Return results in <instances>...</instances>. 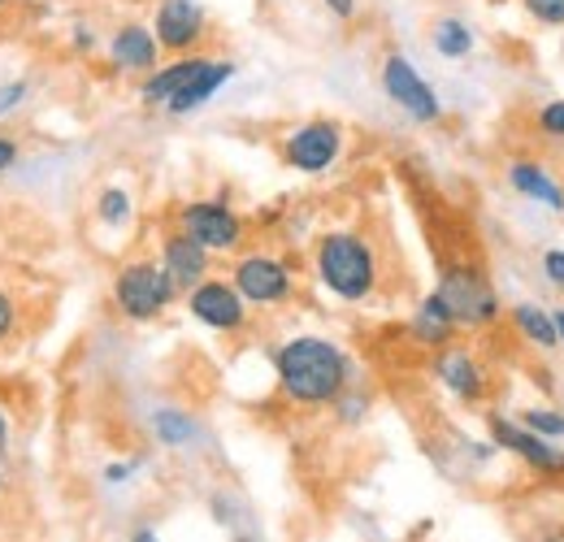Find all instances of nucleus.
<instances>
[{"instance_id": "obj_1", "label": "nucleus", "mask_w": 564, "mask_h": 542, "mask_svg": "<svg viewBox=\"0 0 564 542\" xmlns=\"http://www.w3.org/2000/svg\"><path fill=\"white\" fill-rule=\"evenodd\" d=\"M274 373L286 404L322 408L335 404L352 387V360L348 351L326 335H295L274 351Z\"/></svg>"}, {"instance_id": "obj_2", "label": "nucleus", "mask_w": 564, "mask_h": 542, "mask_svg": "<svg viewBox=\"0 0 564 542\" xmlns=\"http://www.w3.org/2000/svg\"><path fill=\"white\" fill-rule=\"evenodd\" d=\"M313 273L335 300L360 304L378 291V252L360 230H326L313 248Z\"/></svg>"}, {"instance_id": "obj_3", "label": "nucleus", "mask_w": 564, "mask_h": 542, "mask_svg": "<svg viewBox=\"0 0 564 542\" xmlns=\"http://www.w3.org/2000/svg\"><path fill=\"white\" fill-rule=\"evenodd\" d=\"M174 300H178V286L161 270V261H127L113 273V308L135 326L156 322Z\"/></svg>"}, {"instance_id": "obj_4", "label": "nucleus", "mask_w": 564, "mask_h": 542, "mask_svg": "<svg viewBox=\"0 0 564 542\" xmlns=\"http://www.w3.org/2000/svg\"><path fill=\"white\" fill-rule=\"evenodd\" d=\"M434 291L460 330H487L499 322V295H495L491 278L474 265H447Z\"/></svg>"}, {"instance_id": "obj_5", "label": "nucleus", "mask_w": 564, "mask_h": 542, "mask_svg": "<svg viewBox=\"0 0 564 542\" xmlns=\"http://www.w3.org/2000/svg\"><path fill=\"white\" fill-rule=\"evenodd\" d=\"M378 83H382L387 100H391L409 122H417V127L443 122V100H438V91L430 87V78L413 66V57L387 53L382 66H378Z\"/></svg>"}, {"instance_id": "obj_6", "label": "nucleus", "mask_w": 564, "mask_h": 542, "mask_svg": "<svg viewBox=\"0 0 564 542\" xmlns=\"http://www.w3.org/2000/svg\"><path fill=\"white\" fill-rule=\"evenodd\" d=\"M174 230H183L187 239H196L209 257H226V252H239L243 248V217L230 208L226 200H187L174 213Z\"/></svg>"}, {"instance_id": "obj_7", "label": "nucleus", "mask_w": 564, "mask_h": 542, "mask_svg": "<svg viewBox=\"0 0 564 542\" xmlns=\"http://www.w3.org/2000/svg\"><path fill=\"white\" fill-rule=\"evenodd\" d=\"M230 286L248 300V308H279L295 295V270L274 252H248L230 265Z\"/></svg>"}, {"instance_id": "obj_8", "label": "nucleus", "mask_w": 564, "mask_h": 542, "mask_svg": "<svg viewBox=\"0 0 564 542\" xmlns=\"http://www.w3.org/2000/svg\"><path fill=\"white\" fill-rule=\"evenodd\" d=\"M344 143L348 136L335 118H308L282 136V161L295 174H326L344 156Z\"/></svg>"}, {"instance_id": "obj_9", "label": "nucleus", "mask_w": 564, "mask_h": 542, "mask_svg": "<svg viewBox=\"0 0 564 542\" xmlns=\"http://www.w3.org/2000/svg\"><path fill=\"white\" fill-rule=\"evenodd\" d=\"M152 35H156L161 53H170V57L200 53V44L209 35L205 0H161L156 13H152Z\"/></svg>"}, {"instance_id": "obj_10", "label": "nucleus", "mask_w": 564, "mask_h": 542, "mask_svg": "<svg viewBox=\"0 0 564 542\" xmlns=\"http://www.w3.org/2000/svg\"><path fill=\"white\" fill-rule=\"evenodd\" d=\"M187 313L217 335H239L248 326V300L230 286V278H205L200 286L187 291Z\"/></svg>"}, {"instance_id": "obj_11", "label": "nucleus", "mask_w": 564, "mask_h": 542, "mask_svg": "<svg viewBox=\"0 0 564 542\" xmlns=\"http://www.w3.org/2000/svg\"><path fill=\"white\" fill-rule=\"evenodd\" d=\"M487 430H491V443L499 452H512L517 460H525L534 474H547V477H564V452L552 443V438H543V434H534V430H525V425H517V421H508V416H487Z\"/></svg>"}, {"instance_id": "obj_12", "label": "nucleus", "mask_w": 564, "mask_h": 542, "mask_svg": "<svg viewBox=\"0 0 564 542\" xmlns=\"http://www.w3.org/2000/svg\"><path fill=\"white\" fill-rule=\"evenodd\" d=\"M209 53H183V57H170L165 66L148 69L140 78V105L143 109H165L178 91H187L209 69Z\"/></svg>"}, {"instance_id": "obj_13", "label": "nucleus", "mask_w": 564, "mask_h": 542, "mask_svg": "<svg viewBox=\"0 0 564 542\" xmlns=\"http://www.w3.org/2000/svg\"><path fill=\"white\" fill-rule=\"evenodd\" d=\"M434 382L447 391V395H456L460 404H478L482 395H487V369L478 365V356L474 351H465V347H438L434 351Z\"/></svg>"}, {"instance_id": "obj_14", "label": "nucleus", "mask_w": 564, "mask_h": 542, "mask_svg": "<svg viewBox=\"0 0 564 542\" xmlns=\"http://www.w3.org/2000/svg\"><path fill=\"white\" fill-rule=\"evenodd\" d=\"M105 53H109V66L118 69V74H131V78H143L148 69L161 66V44H156L152 26H143V22L113 26Z\"/></svg>"}, {"instance_id": "obj_15", "label": "nucleus", "mask_w": 564, "mask_h": 542, "mask_svg": "<svg viewBox=\"0 0 564 542\" xmlns=\"http://www.w3.org/2000/svg\"><path fill=\"white\" fill-rule=\"evenodd\" d=\"M161 270L170 273V282L178 286V295H187L192 286H200L213 273V257L196 239H187L183 230H170L161 239Z\"/></svg>"}, {"instance_id": "obj_16", "label": "nucleus", "mask_w": 564, "mask_h": 542, "mask_svg": "<svg viewBox=\"0 0 564 542\" xmlns=\"http://www.w3.org/2000/svg\"><path fill=\"white\" fill-rule=\"evenodd\" d=\"M508 187L517 192V196H525V200L543 204L547 213H564V183L547 170V165H539V161H512L508 165Z\"/></svg>"}, {"instance_id": "obj_17", "label": "nucleus", "mask_w": 564, "mask_h": 542, "mask_svg": "<svg viewBox=\"0 0 564 542\" xmlns=\"http://www.w3.org/2000/svg\"><path fill=\"white\" fill-rule=\"evenodd\" d=\"M235 74H239V66H235L230 57H213L209 69H205V74H200V78H196L187 91H178V96H174V100H170L161 113H170V118H192V113H200V109L209 105L213 96H217V91H221V87H226Z\"/></svg>"}, {"instance_id": "obj_18", "label": "nucleus", "mask_w": 564, "mask_h": 542, "mask_svg": "<svg viewBox=\"0 0 564 542\" xmlns=\"http://www.w3.org/2000/svg\"><path fill=\"white\" fill-rule=\"evenodd\" d=\"M430 48H434L443 62H465V57H474V48H478V31H474L469 18L443 13V18L430 22Z\"/></svg>"}, {"instance_id": "obj_19", "label": "nucleus", "mask_w": 564, "mask_h": 542, "mask_svg": "<svg viewBox=\"0 0 564 542\" xmlns=\"http://www.w3.org/2000/svg\"><path fill=\"white\" fill-rule=\"evenodd\" d=\"M409 330H413V339L422 343V347H447V343L456 339V322H452V313H447V304L438 300V291H430L422 304H417V313H413V322H409Z\"/></svg>"}, {"instance_id": "obj_20", "label": "nucleus", "mask_w": 564, "mask_h": 542, "mask_svg": "<svg viewBox=\"0 0 564 542\" xmlns=\"http://www.w3.org/2000/svg\"><path fill=\"white\" fill-rule=\"evenodd\" d=\"M508 317H512L517 335H521L525 343H534V347H543V351H556V347H561V339H556V322H552V308L521 300V304L508 308Z\"/></svg>"}, {"instance_id": "obj_21", "label": "nucleus", "mask_w": 564, "mask_h": 542, "mask_svg": "<svg viewBox=\"0 0 564 542\" xmlns=\"http://www.w3.org/2000/svg\"><path fill=\"white\" fill-rule=\"evenodd\" d=\"M91 217H96L105 230H127V226L135 221V196H131L127 187L109 183V187H100V192H96Z\"/></svg>"}, {"instance_id": "obj_22", "label": "nucleus", "mask_w": 564, "mask_h": 542, "mask_svg": "<svg viewBox=\"0 0 564 542\" xmlns=\"http://www.w3.org/2000/svg\"><path fill=\"white\" fill-rule=\"evenodd\" d=\"M152 434H156V443L161 447H187V443H196V421L187 416V412H178V408H161L156 416H152Z\"/></svg>"}, {"instance_id": "obj_23", "label": "nucleus", "mask_w": 564, "mask_h": 542, "mask_svg": "<svg viewBox=\"0 0 564 542\" xmlns=\"http://www.w3.org/2000/svg\"><path fill=\"white\" fill-rule=\"evenodd\" d=\"M521 425L534 430V434H543V438H552V443H561L564 438L561 408H525V412H521Z\"/></svg>"}, {"instance_id": "obj_24", "label": "nucleus", "mask_w": 564, "mask_h": 542, "mask_svg": "<svg viewBox=\"0 0 564 542\" xmlns=\"http://www.w3.org/2000/svg\"><path fill=\"white\" fill-rule=\"evenodd\" d=\"M18 322H22V304L9 286H0V347L18 335Z\"/></svg>"}, {"instance_id": "obj_25", "label": "nucleus", "mask_w": 564, "mask_h": 542, "mask_svg": "<svg viewBox=\"0 0 564 542\" xmlns=\"http://www.w3.org/2000/svg\"><path fill=\"white\" fill-rule=\"evenodd\" d=\"M521 9L539 26H564V0H521Z\"/></svg>"}, {"instance_id": "obj_26", "label": "nucleus", "mask_w": 564, "mask_h": 542, "mask_svg": "<svg viewBox=\"0 0 564 542\" xmlns=\"http://www.w3.org/2000/svg\"><path fill=\"white\" fill-rule=\"evenodd\" d=\"M26 96H31V83H26V78H9V83H0V118L18 113V109L26 105Z\"/></svg>"}, {"instance_id": "obj_27", "label": "nucleus", "mask_w": 564, "mask_h": 542, "mask_svg": "<svg viewBox=\"0 0 564 542\" xmlns=\"http://www.w3.org/2000/svg\"><path fill=\"white\" fill-rule=\"evenodd\" d=\"M534 127H539L547 139H564V100H547V105L539 109Z\"/></svg>"}, {"instance_id": "obj_28", "label": "nucleus", "mask_w": 564, "mask_h": 542, "mask_svg": "<svg viewBox=\"0 0 564 542\" xmlns=\"http://www.w3.org/2000/svg\"><path fill=\"white\" fill-rule=\"evenodd\" d=\"M335 412H339V421H344V425H356V421L369 412V395H360V391L348 387V391L335 400Z\"/></svg>"}, {"instance_id": "obj_29", "label": "nucleus", "mask_w": 564, "mask_h": 542, "mask_svg": "<svg viewBox=\"0 0 564 542\" xmlns=\"http://www.w3.org/2000/svg\"><path fill=\"white\" fill-rule=\"evenodd\" d=\"M70 48L78 53V57H91V53L100 48V31H96L91 22H83V18H78V22L70 26Z\"/></svg>"}, {"instance_id": "obj_30", "label": "nucleus", "mask_w": 564, "mask_h": 542, "mask_svg": "<svg viewBox=\"0 0 564 542\" xmlns=\"http://www.w3.org/2000/svg\"><path fill=\"white\" fill-rule=\"evenodd\" d=\"M543 273H547L552 286L564 291V248H547V252H543Z\"/></svg>"}, {"instance_id": "obj_31", "label": "nucleus", "mask_w": 564, "mask_h": 542, "mask_svg": "<svg viewBox=\"0 0 564 542\" xmlns=\"http://www.w3.org/2000/svg\"><path fill=\"white\" fill-rule=\"evenodd\" d=\"M140 465L143 460H118V465L105 469V481H109V486H122V481H131V477L140 474Z\"/></svg>"}, {"instance_id": "obj_32", "label": "nucleus", "mask_w": 564, "mask_h": 542, "mask_svg": "<svg viewBox=\"0 0 564 542\" xmlns=\"http://www.w3.org/2000/svg\"><path fill=\"white\" fill-rule=\"evenodd\" d=\"M18 156H22V148H18V139H13V136H4V131H0V174H9V170L18 165Z\"/></svg>"}, {"instance_id": "obj_33", "label": "nucleus", "mask_w": 564, "mask_h": 542, "mask_svg": "<svg viewBox=\"0 0 564 542\" xmlns=\"http://www.w3.org/2000/svg\"><path fill=\"white\" fill-rule=\"evenodd\" d=\"M322 9L330 18H339V22H352L356 13H360V0H322Z\"/></svg>"}, {"instance_id": "obj_34", "label": "nucleus", "mask_w": 564, "mask_h": 542, "mask_svg": "<svg viewBox=\"0 0 564 542\" xmlns=\"http://www.w3.org/2000/svg\"><path fill=\"white\" fill-rule=\"evenodd\" d=\"M9 434H13V425H9V412H4V404H0V452L9 447Z\"/></svg>"}, {"instance_id": "obj_35", "label": "nucleus", "mask_w": 564, "mask_h": 542, "mask_svg": "<svg viewBox=\"0 0 564 542\" xmlns=\"http://www.w3.org/2000/svg\"><path fill=\"white\" fill-rule=\"evenodd\" d=\"M552 322H556V339L564 347V308H552Z\"/></svg>"}, {"instance_id": "obj_36", "label": "nucleus", "mask_w": 564, "mask_h": 542, "mask_svg": "<svg viewBox=\"0 0 564 542\" xmlns=\"http://www.w3.org/2000/svg\"><path fill=\"white\" fill-rule=\"evenodd\" d=\"M131 542H161V539H156V530H135Z\"/></svg>"}, {"instance_id": "obj_37", "label": "nucleus", "mask_w": 564, "mask_h": 542, "mask_svg": "<svg viewBox=\"0 0 564 542\" xmlns=\"http://www.w3.org/2000/svg\"><path fill=\"white\" fill-rule=\"evenodd\" d=\"M13 9V0H0V13H9Z\"/></svg>"}, {"instance_id": "obj_38", "label": "nucleus", "mask_w": 564, "mask_h": 542, "mask_svg": "<svg viewBox=\"0 0 564 542\" xmlns=\"http://www.w3.org/2000/svg\"><path fill=\"white\" fill-rule=\"evenodd\" d=\"M0 495H4V474H0Z\"/></svg>"}, {"instance_id": "obj_39", "label": "nucleus", "mask_w": 564, "mask_h": 542, "mask_svg": "<svg viewBox=\"0 0 564 542\" xmlns=\"http://www.w3.org/2000/svg\"><path fill=\"white\" fill-rule=\"evenodd\" d=\"M235 542H252V539H235Z\"/></svg>"}]
</instances>
